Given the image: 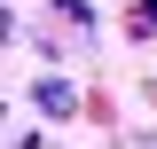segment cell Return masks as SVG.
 <instances>
[{
    "instance_id": "cell-1",
    "label": "cell",
    "mask_w": 157,
    "mask_h": 149,
    "mask_svg": "<svg viewBox=\"0 0 157 149\" xmlns=\"http://www.w3.org/2000/svg\"><path fill=\"white\" fill-rule=\"evenodd\" d=\"M71 39V47H86V39H94V8H86V0H55V8H47V39Z\"/></svg>"
},
{
    "instance_id": "cell-2",
    "label": "cell",
    "mask_w": 157,
    "mask_h": 149,
    "mask_svg": "<svg viewBox=\"0 0 157 149\" xmlns=\"http://www.w3.org/2000/svg\"><path fill=\"white\" fill-rule=\"evenodd\" d=\"M32 102H39V118H78V86L71 78H39Z\"/></svg>"
},
{
    "instance_id": "cell-3",
    "label": "cell",
    "mask_w": 157,
    "mask_h": 149,
    "mask_svg": "<svg viewBox=\"0 0 157 149\" xmlns=\"http://www.w3.org/2000/svg\"><path fill=\"white\" fill-rule=\"evenodd\" d=\"M126 24H134V39H149V32H157V0H141V8H134Z\"/></svg>"
},
{
    "instance_id": "cell-4",
    "label": "cell",
    "mask_w": 157,
    "mask_h": 149,
    "mask_svg": "<svg viewBox=\"0 0 157 149\" xmlns=\"http://www.w3.org/2000/svg\"><path fill=\"white\" fill-rule=\"evenodd\" d=\"M8 32H16V16H8V8H0V39H8Z\"/></svg>"
},
{
    "instance_id": "cell-5",
    "label": "cell",
    "mask_w": 157,
    "mask_h": 149,
    "mask_svg": "<svg viewBox=\"0 0 157 149\" xmlns=\"http://www.w3.org/2000/svg\"><path fill=\"white\" fill-rule=\"evenodd\" d=\"M0 126H8V110H0Z\"/></svg>"
}]
</instances>
